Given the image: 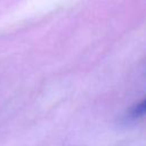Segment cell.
I'll list each match as a JSON object with an SVG mask.
<instances>
[{
    "label": "cell",
    "mask_w": 146,
    "mask_h": 146,
    "mask_svg": "<svg viewBox=\"0 0 146 146\" xmlns=\"http://www.w3.org/2000/svg\"><path fill=\"white\" fill-rule=\"evenodd\" d=\"M144 113V100H141L140 103L136 104L133 107L129 108L124 115V120L125 121H132L136 120L138 117H140Z\"/></svg>",
    "instance_id": "1"
}]
</instances>
